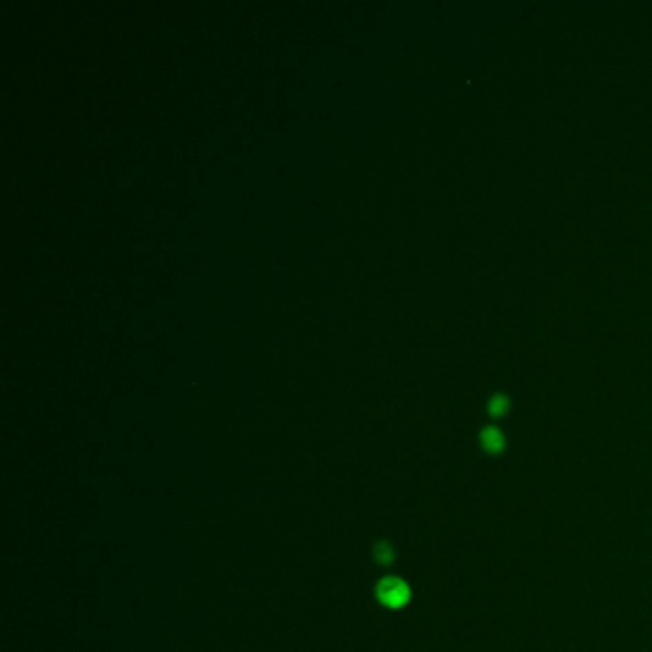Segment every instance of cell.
I'll return each instance as SVG.
<instances>
[{
  "label": "cell",
  "instance_id": "6da1fadb",
  "mask_svg": "<svg viewBox=\"0 0 652 652\" xmlns=\"http://www.w3.org/2000/svg\"><path fill=\"white\" fill-rule=\"evenodd\" d=\"M377 599L381 604L388 608H402L410 601V587L404 579L400 578H385L377 584Z\"/></svg>",
  "mask_w": 652,
  "mask_h": 652
},
{
  "label": "cell",
  "instance_id": "7a4b0ae2",
  "mask_svg": "<svg viewBox=\"0 0 652 652\" xmlns=\"http://www.w3.org/2000/svg\"><path fill=\"white\" fill-rule=\"evenodd\" d=\"M480 444L488 454H501L505 448V437L497 427H486L480 432Z\"/></svg>",
  "mask_w": 652,
  "mask_h": 652
},
{
  "label": "cell",
  "instance_id": "3957f363",
  "mask_svg": "<svg viewBox=\"0 0 652 652\" xmlns=\"http://www.w3.org/2000/svg\"><path fill=\"white\" fill-rule=\"evenodd\" d=\"M509 405H511L509 398L505 396L504 392H497V394H494L488 400L486 410L492 417H504L505 413L509 412Z\"/></svg>",
  "mask_w": 652,
  "mask_h": 652
},
{
  "label": "cell",
  "instance_id": "277c9868",
  "mask_svg": "<svg viewBox=\"0 0 652 652\" xmlns=\"http://www.w3.org/2000/svg\"><path fill=\"white\" fill-rule=\"evenodd\" d=\"M373 557L377 559L379 564H390V562L394 561V549H392V545L387 544V541H379L377 547H375V551H373Z\"/></svg>",
  "mask_w": 652,
  "mask_h": 652
}]
</instances>
